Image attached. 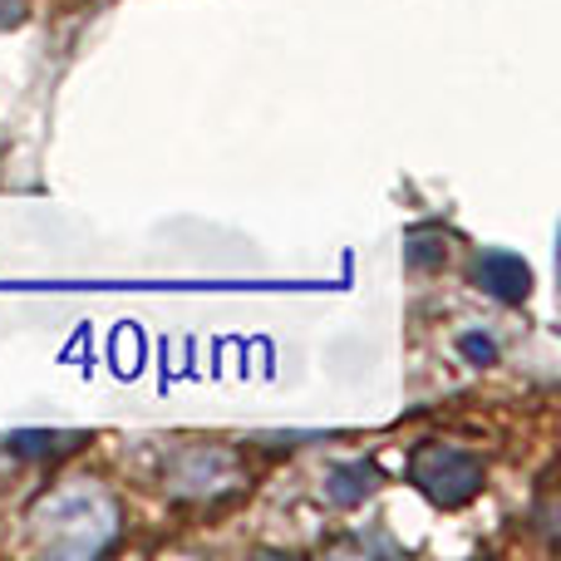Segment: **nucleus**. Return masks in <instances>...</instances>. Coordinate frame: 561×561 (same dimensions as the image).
Instances as JSON below:
<instances>
[{"mask_svg":"<svg viewBox=\"0 0 561 561\" xmlns=\"http://www.w3.org/2000/svg\"><path fill=\"white\" fill-rule=\"evenodd\" d=\"M118 513L104 493H65L39 507V533L49 557H94L108 547Z\"/></svg>","mask_w":561,"mask_h":561,"instance_id":"nucleus-1","label":"nucleus"},{"mask_svg":"<svg viewBox=\"0 0 561 561\" xmlns=\"http://www.w3.org/2000/svg\"><path fill=\"white\" fill-rule=\"evenodd\" d=\"M409 478L438 507H463L483 493V463L454 444H424L409 463Z\"/></svg>","mask_w":561,"mask_h":561,"instance_id":"nucleus-2","label":"nucleus"},{"mask_svg":"<svg viewBox=\"0 0 561 561\" xmlns=\"http://www.w3.org/2000/svg\"><path fill=\"white\" fill-rule=\"evenodd\" d=\"M473 276H478V286H483L488 296H497L503 306H523V300L533 296V266L517 252H483Z\"/></svg>","mask_w":561,"mask_h":561,"instance_id":"nucleus-3","label":"nucleus"},{"mask_svg":"<svg viewBox=\"0 0 561 561\" xmlns=\"http://www.w3.org/2000/svg\"><path fill=\"white\" fill-rule=\"evenodd\" d=\"M375 488H379V473L369 463H340V468H330V478H325L330 503H340V507L365 503Z\"/></svg>","mask_w":561,"mask_h":561,"instance_id":"nucleus-4","label":"nucleus"},{"mask_svg":"<svg viewBox=\"0 0 561 561\" xmlns=\"http://www.w3.org/2000/svg\"><path fill=\"white\" fill-rule=\"evenodd\" d=\"M217 473H232V458L217 454V448H197L183 458V468L173 473V483H193V493H207L217 483Z\"/></svg>","mask_w":561,"mask_h":561,"instance_id":"nucleus-5","label":"nucleus"},{"mask_svg":"<svg viewBox=\"0 0 561 561\" xmlns=\"http://www.w3.org/2000/svg\"><path fill=\"white\" fill-rule=\"evenodd\" d=\"M448 247H444V232H409L404 237V262L414 266V272H434V266H444Z\"/></svg>","mask_w":561,"mask_h":561,"instance_id":"nucleus-6","label":"nucleus"},{"mask_svg":"<svg viewBox=\"0 0 561 561\" xmlns=\"http://www.w3.org/2000/svg\"><path fill=\"white\" fill-rule=\"evenodd\" d=\"M458 350H463L473 365H493V359H497V345L488 335H463V340H458Z\"/></svg>","mask_w":561,"mask_h":561,"instance_id":"nucleus-7","label":"nucleus"},{"mask_svg":"<svg viewBox=\"0 0 561 561\" xmlns=\"http://www.w3.org/2000/svg\"><path fill=\"white\" fill-rule=\"evenodd\" d=\"M20 20H25V5H20V0H0V30L20 25Z\"/></svg>","mask_w":561,"mask_h":561,"instance_id":"nucleus-8","label":"nucleus"}]
</instances>
